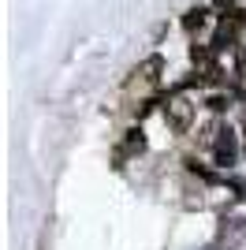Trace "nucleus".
I'll return each instance as SVG.
<instances>
[{
	"mask_svg": "<svg viewBox=\"0 0 246 250\" xmlns=\"http://www.w3.org/2000/svg\"><path fill=\"white\" fill-rule=\"evenodd\" d=\"M209 149H213V161L220 168H231L235 157H239V135L227 124H216V135H213V146Z\"/></svg>",
	"mask_w": 246,
	"mask_h": 250,
	"instance_id": "f257e3e1",
	"label": "nucleus"
},
{
	"mask_svg": "<svg viewBox=\"0 0 246 250\" xmlns=\"http://www.w3.org/2000/svg\"><path fill=\"white\" fill-rule=\"evenodd\" d=\"M164 120H168V127H172L175 135H186V131H190V124H194V104L186 101L183 94L172 97V101L164 104Z\"/></svg>",
	"mask_w": 246,
	"mask_h": 250,
	"instance_id": "f03ea898",
	"label": "nucleus"
},
{
	"mask_svg": "<svg viewBox=\"0 0 246 250\" xmlns=\"http://www.w3.org/2000/svg\"><path fill=\"white\" fill-rule=\"evenodd\" d=\"M161 71H164V60L161 56H149V60L138 67V79H142L145 86H153V83H161Z\"/></svg>",
	"mask_w": 246,
	"mask_h": 250,
	"instance_id": "7ed1b4c3",
	"label": "nucleus"
},
{
	"mask_svg": "<svg viewBox=\"0 0 246 250\" xmlns=\"http://www.w3.org/2000/svg\"><path fill=\"white\" fill-rule=\"evenodd\" d=\"M205 22H209V11H205V8H190V11L183 15V26H186L190 34H198Z\"/></svg>",
	"mask_w": 246,
	"mask_h": 250,
	"instance_id": "20e7f679",
	"label": "nucleus"
},
{
	"mask_svg": "<svg viewBox=\"0 0 246 250\" xmlns=\"http://www.w3.org/2000/svg\"><path fill=\"white\" fill-rule=\"evenodd\" d=\"M142 146H145L142 131H138V127H134V131H127V142H123V153H138Z\"/></svg>",
	"mask_w": 246,
	"mask_h": 250,
	"instance_id": "39448f33",
	"label": "nucleus"
},
{
	"mask_svg": "<svg viewBox=\"0 0 246 250\" xmlns=\"http://www.w3.org/2000/svg\"><path fill=\"white\" fill-rule=\"evenodd\" d=\"M209 108H213V112H227V108H231V94H213L209 97Z\"/></svg>",
	"mask_w": 246,
	"mask_h": 250,
	"instance_id": "423d86ee",
	"label": "nucleus"
},
{
	"mask_svg": "<svg viewBox=\"0 0 246 250\" xmlns=\"http://www.w3.org/2000/svg\"><path fill=\"white\" fill-rule=\"evenodd\" d=\"M216 4H231V0H216Z\"/></svg>",
	"mask_w": 246,
	"mask_h": 250,
	"instance_id": "0eeeda50",
	"label": "nucleus"
},
{
	"mask_svg": "<svg viewBox=\"0 0 246 250\" xmlns=\"http://www.w3.org/2000/svg\"><path fill=\"white\" fill-rule=\"evenodd\" d=\"M243 131H246V127H243ZM243 153H246V146H243Z\"/></svg>",
	"mask_w": 246,
	"mask_h": 250,
	"instance_id": "6e6552de",
	"label": "nucleus"
}]
</instances>
